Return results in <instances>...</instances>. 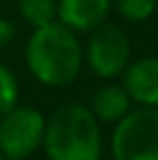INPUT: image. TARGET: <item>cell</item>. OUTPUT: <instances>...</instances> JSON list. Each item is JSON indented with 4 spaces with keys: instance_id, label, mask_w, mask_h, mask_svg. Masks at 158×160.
<instances>
[{
    "instance_id": "1",
    "label": "cell",
    "mask_w": 158,
    "mask_h": 160,
    "mask_svg": "<svg viewBox=\"0 0 158 160\" xmlns=\"http://www.w3.org/2000/svg\"><path fill=\"white\" fill-rule=\"evenodd\" d=\"M24 58L30 76L50 89L69 87L76 82L84 63L80 39L61 22L33 28Z\"/></svg>"
},
{
    "instance_id": "2",
    "label": "cell",
    "mask_w": 158,
    "mask_h": 160,
    "mask_svg": "<svg viewBox=\"0 0 158 160\" xmlns=\"http://www.w3.org/2000/svg\"><path fill=\"white\" fill-rule=\"evenodd\" d=\"M41 147L48 160H102L104 141L100 121L89 106L67 102L46 119Z\"/></svg>"
},
{
    "instance_id": "3",
    "label": "cell",
    "mask_w": 158,
    "mask_h": 160,
    "mask_svg": "<svg viewBox=\"0 0 158 160\" xmlns=\"http://www.w3.org/2000/svg\"><path fill=\"white\" fill-rule=\"evenodd\" d=\"M113 160H158V108H130L110 134Z\"/></svg>"
},
{
    "instance_id": "4",
    "label": "cell",
    "mask_w": 158,
    "mask_h": 160,
    "mask_svg": "<svg viewBox=\"0 0 158 160\" xmlns=\"http://www.w3.org/2000/svg\"><path fill=\"white\" fill-rule=\"evenodd\" d=\"M82 61L98 78H119L132 61V46L124 28L113 22H104L93 28L82 48Z\"/></svg>"
},
{
    "instance_id": "5",
    "label": "cell",
    "mask_w": 158,
    "mask_h": 160,
    "mask_svg": "<svg viewBox=\"0 0 158 160\" xmlns=\"http://www.w3.org/2000/svg\"><path fill=\"white\" fill-rule=\"evenodd\" d=\"M46 132V117L33 106H15L0 117V154L28 158L35 154Z\"/></svg>"
},
{
    "instance_id": "6",
    "label": "cell",
    "mask_w": 158,
    "mask_h": 160,
    "mask_svg": "<svg viewBox=\"0 0 158 160\" xmlns=\"http://www.w3.org/2000/svg\"><path fill=\"white\" fill-rule=\"evenodd\" d=\"M119 78L130 102L158 108V56H141L130 61Z\"/></svg>"
},
{
    "instance_id": "7",
    "label": "cell",
    "mask_w": 158,
    "mask_h": 160,
    "mask_svg": "<svg viewBox=\"0 0 158 160\" xmlns=\"http://www.w3.org/2000/svg\"><path fill=\"white\" fill-rule=\"evenodd\" d=\"M113 0H56V22L69 30L91 32L100 24L108 22Z\"/></svg>"
},
{
    "instance_id": "8",
    "label": "cell",
    "mask_w": 158,
    "mask_h": 160,
    "mask_svg": "<svg viewBox=\"0 0 158 160\" xmlns=\"http://www.w3.org/2000/svg\"><path fill=\"white\" fill-rule=\"evenodd\" d=\"M130 104L132 102L126 89L121 87V82L106 80L104 84H100L93 91L89 100V110L100 123H117L130 110Z\"/></svg>"
},
{
    "instance_id": "9",
    "label": "cell",
    "mask_w": 158,
    "mask_h": 160,
    "mask_svg": "<svg viewBox=\"0 0 158 160\" xmlns=\"http://www.w3.org/2000/svg\"><path fill=\"white\" fill-rule=\"evenodd\" d=\"M18 11L22 20L33 28L56 22V0H18Z\"/></svg>"
},
{
    "instance_id": "10",
    "label": "cell",
    "mask_w": 158,
    "mask_h": 160,
    "mask_svg": "<svg viewBox=\"0 0 158 160\" xmlns=\"http://www.w3.org/2000/svg\"><path fill=\"white\" fill-rule=\"evenodd\" d=\"M113 4L119 18L130 24L147 22L158 9V0H113Z\"/></svg>"
},
{
    "instance_id": "11",
    "label": "cell",
    "mask_w": 158,
    "mask_h": 160,
    "mask_svg": "<svg viewBox=\"0 0 158 160\" xmlns=\"http://www.w3.org/2000/svg\"><path fill=\"white\" fill-rule=\"evenodd\" d=\"M18 98H20L18 80L7 65L0 63V117L18 104Z\"/></svg>"
},
{
    "instance_id": "12",
    "label": "cell",
    "mask_w": 158,
    "mask_h": 160,
    "mask_svg": "<svg viewBox=\"0 0 158 160\" xmlns=\"http://www.w3.org/2000/svg\"><path fill=\"white\" fill-rule=\"evenodd\" d=\"M13 37H15V26H13V22L7 20V18H0V48H4Z\"/></svg>"
},
{
    "instance_id": "13",
    "label": "cell",
    "mask_w": 158,
    "mask_h": 160,
    "mask_svg": "<svg viewBox=\"0 0 158 160\" xmlns=\"http://www.w3.org/2000/svg\"><path fill=\"white\" fill-rule=\"evenodd\" d=\"M2 160H26V158H18V156H2Z\"/></svg>"
},
{
    "instance_id": "14",
    "label": "cell",
    "mask_w": 158,
    "mask_h": 160,
    "mask_svg": "<svg viewBox=\"0 0 158 160\" xmlns=\"http://www.w3.org/2000/svg\"><path fill=\"white\" fill-rule=\"evenodd\" d=\"M0 160H2V154H0Z\"/></svg>"
}]
</instances>
